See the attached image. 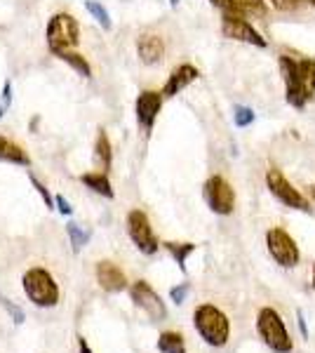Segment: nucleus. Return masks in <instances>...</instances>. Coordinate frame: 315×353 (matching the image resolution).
<instances>
[{"label": "nucleus", "instance_id": "8", "mask_svg": "<svg viewBox=\"0 0 315 353\" xmlns=\"http://www.w3.org/2000/svg\"><path fill=\"white\" fill-rule=\"evenodd\" d=\"M221 33L223 38L228 41H238V43H247V45H254V48H268V41L256 31L254 26L245 19L243 14H226L223 12L221 17Z\"/></svg>", "mask_w": 315, "mask_h": 353}, {"label": "nucleus", "instance_id": "23", "mask_svg": "<svg viewBox=\"0 0 315 353\" xmlns=\"http://www.w3.org/2000/svg\"><path fill=\"white\" fill-rule=\"evenodd\" d=\"M66 231H68V238H71V245H73V252H80V250L88 245L90 241V231H83L76 221H68L66 224Z\"/></svg>", "mask_w": 315, "mask_h": 353}, {"label": "nucleus", "instance_id": "11", "mask_svg": "<svg viewBox=\"0 0 315 353\" xmlns=\"http://www.w3.org/2000/svg\"><path fill=\"white\" fill-rule=\"evenodd\" d=\"M163 92H156V90H144L139 97H136V104H134V111H136V123L141 125V130L148 134L156 125V118L160 109H163Z\"/></svg>", "mask_w": 315, "mask_h": 353}, {"label": "nucleus", "instance_id": "25", "mask_svg": "<svg viewBox=\"0 0 315 353\" xmlns=\"http://www.w3.org/2000/svg\"><path fill=\"white\" fill-rule=\"evenodd\" d=\"M254 121H256V113L252 111L250 106H236V113H233V123H236V128H250Z\"/></svg>", "mask_w": 315, "mask_h": 353}, {"label": "nucleus", "instance_id": "20", "mask_svg": "<svg viewBox=\"0 0 315 353\" xmlns=\"http://www.w3.org/2000/svg\"><path fill=\"white\" fill-rule=\"evenodd\" d=\"M158 351L163 353H186L184 337L179 332H163L158 339Z\"/></svg>", "mask_w": 315, "mask_h": 353}, {"label": "nucleus", "instance_id": "27", "mask_svg": "<svg viewBox=\"0 0 315 353\" xmlns=\"http://www.w3.org/2000/svg\"><path fill=\"white\" fill-rule=\"evenodd\" d=\"M0 304H3V306H5V311H8L10 316H12V321L17 323V325H21V323H24V313H21V309H17L12 301L5 299L3 294H0Z\"/></svg>", "mask_w": 315, "mask_h": 353}, {"label": "nucleus", "instance_id": "28", "mask_svg": "<svg viewBox=\"0 0 315 353\" xmlns=\"http://www.w3.org/2000/svg\"><path fill=\"white\" fill-rule=\"evenodd\" d=\"M31 184H33V189H36V191L40 193V198H43V201H45V208H54V198L50 196V191L45 189V186L40 184V181H38L33 174H31Z\"/></svg>", "mask_w": 315, "mask_h": 353}, {"label": "nucleus", "instance_id": "26", "mask_svg": "<svg viewBox=\"0 0 315 353\" xmlns=\"http://www.w3.org/2000/svg\"><path fill=\"white\" fill-rule=\"evenodd\" d=\"M236 3L243 8L245 14H256V17H266V0H236Z\"/></svg>", "mask_w": 315, "mask_h": 353}, {"label": "nucleus", "instance_id": "19", "mask_svg": "<svg viewBox=\"0 0 315 353\" xmlns=\"http://www.w3.org/2000/svg\"><path fill=\"white\" fill-rule=\"evenodd\" d=\"M299 61V78L303 85V92L308 99L315 97V59H296Z\"/></svg>", "mask_w": 315, "mask_h": 353}, {"label": "nucleus", "instance_id": "35", "mask_svg": "<svg viewBox=\"0 0 315 353\" xmlns=\"http://www.w3.org/2000/svg\"><path fill=\"white\" fill-rule=\"evenodd\" d=\"M170 5H172V8H176V5H179V0H170Z\"/></svg>", "mask_w": 315, "mask_h": 353}, {"label": "nucleus", "instance_id": "12", "mask_svg": "<svg viewBox=\"0 0 315 353\" xmlns=\"http://www.w3.org/2000/svg\"><path fill=\"white\" fill-rule=\"evenodd\" d=\"M130 292H132V301H134L139 309H144L153 321H163V318L167 316V309H165L163 299L158 297V292L148 285L146 281H136Z\"/></svg>", "mask_w": 315, "mask_h": 353}, {"label": "nucleus", "instance_id": "2", "mask_svg": "<svg viewBox=\"0 0 315 353\" xmlns=\"http://www.w3.org/2000/svg\"><path fill=\"white\" fill-rule=\"evenodd\" d=\"M45 41H48L50 52L57 57L76 48L80 41V28H78L76 17L68 14V12H57L48 24Z\"/></svg>", "mask_w": 315, "mask_h": 353}, {"label": "nucleus", "instance_id": "6", "mask_svg": "<svg viewBox=\"0 0 315 353\" xmlns=\"http://www.w3.org/2000/svg\"><path fill=\"white\" fill-rule=\"evenodd\" d=\"M266 248H268V254H271V257L276 259V264H280L283 269H294L301 259L294 238L285 229H278V226L276 229H268Z\"/></svg>", "mask_w": 315, "mask_h": 353}, {"label": "nucleus", "instance_id": "34", "mask_svg": "<svg viewBox=\"0 0 315 353\" xmlns=\"http://www.w3.org/2000/svg\"><path fill=\"white\" fill-rule=\"evenodd\" d=\"M78 346H80V353H92V351H90V346H88V341H85L83 337H78Z\"/></svg>", "mask_w": 315, "mask_h": 353}, {"label": "nucleus", "instance_id": "1", "mask_svg": "<svg viewBox=\"0 0 315 353\" xmlns=\"http://www.w3.org/2000/svg\"><path fill=\"white\" fill-rule=\"evenodd\" d=\"M193 323H196L200 337L207 341L210 346H223L228 341L231 323H228L226 313L219 311L216 306H212V304L198 306L196 313H193Z\"/></svg>", "mask_w": 315, "mask_h": 353}, {"label": "nucleus", "instance_id": "38", "mask_svg": "<svg viewBox=\"0 0 315 353\" xmlns=\"http://www.w3.org/2000/svg\"><path fill=\"white\" fill-rule=\"evenodd\" d=\"M308 3H311V5H313V8H315V0H308Z\"/></svg>", "mask_w": 315, "mask_h": 353}, {"label": "nucleus", "instance_id": "29", "mask_svg": "<svg viewBox=\"0 0 315 353\" xmlns=\"http://www.w3.org/2000/svg\"><path fill=\"white\" fill-rule=\"evenodd\" d=\"M268 3L276 10H280V12H292V10H296L301 5V3H296V0H268Z\"/></svg>", "mask_w": 315, "mask_h": 353}, {"label": "nucleus", "instance_id": "3", "mask_svg": "<svg viewBox=\"0 0 315 353\" xmlns=\"http://www.w3.org/2000/svg\"><path fill=\"white\" fill-rule=\"evenodd\" d=\"M256 327H259L261 339L266 341V346L276 353H289L292 351V339L289 332L285 327L283 318L276 309L271 306H263L259 311V318H256Z\"/></svg>", "mask_w": 315, "mask_h": 353}, {"label": "nucleus", "instance_id": "30", "mask_svg": "<svg viewBox=\"0 0 315 353\" xmlns=\"http://www.w3.org/2000/svg\"><path fill=\"white\" fill-rule=\"evenodd\" d=\"M186 294H188V283H184V285H179V288H172L170 297H172V301H176V304H181V301L186 299Z\"/></svg>", "mask_w": 315, "mask_h": 353}, {"label": "nucleus", "instance_id": "37", "mask_svg": "<svg viewBox=\"0 0 315 353\" xmlns=\"http://www.w3.org/2000/svg\"><path fill=\"white\" fill-rule=\"evenodd\" d=\"M3 109H5V106H3V104H0V118H3Z\"/></svg>", "mask_w": 315, "mask_h": 353}, {"label": "nucleus", "instance_id": "4", "mask_svg": "<svg viewBox=\"0 0 315 353\" xmlns=\"http://www.w3.org/2000/svg\"><path fill=\"white\" fill-rule=\"evenodd\" d=\"M28 299L36 306H54L59 301V288H57L54 278L45 269H31L21 278Z\"/></svg>", "mask_w": 315, "mask_h": 353}, {"label": "nucleus", "instance_id": "32", "mask_svg": "<svg viewBox=\"0 0 315 353\" xmlns=\"http://www.w3.org/2000/svg\"><path fill=\"white\" fill-rule=\"evenodd\" d=\"M12 104V83L5 81L3 85V106H10Z\"/></svg>", "mask_w": 315, "mask_h": 353}, {"label": "nucleus", "instance_id": "17", "mask_svg": "<svg viewBox=\"0 0 315 353\" xmlns=\"http://www.w3.org/2000/svg\"><path fill=\"white\" fill-rule=\"evenodd\" d=\"M0 161L17 163V165H31V158L26 156V151L19 144H14L12 139L0 137Z\"/></svg>", "mask_w": 315, "mask_h": 353}, {"label": "nucleus", "instance_id": "22", "mask_svg": "<svg viewBox=\"0 0 315 353\" xmlns=\"http://www.w3.org/2000/svg\"><path fill=\"white\" fill-rule=\"evenodd\" d=\"M59 59L61 61H66L68 66H73V71H78L83 78H92V68H90V64L85 61V57H80L78 52H64V54H59Z\"/></svg>", "mask_w": 315, "mask_h": 353}, {"label": "nucleus", "instance_id": "13", "mask_svg": "<svg viewBox=\"0 0 315 353\" xmlns=\"http://www.w3.org/2000/svg\"><path fill=\"white\" fill-rule=\"evenodd\" d=\"M200 78V71L193 64H181V66H176L174 71L170 73V78H167V83L163 85V97L165 99H172V97H176V94H181L184 90L188 88L191 83H196Z\"/></svg>", "mask_w": 315, "mask_h": 353}, {"label": "nucleus", "instance_id": "7", "mask_svg": "<svg viewBox=\"0 0 315 353\" xmlns=\"http://www.w3.org/2000/svg\"><path fill=\"white\" fill-rule=\"evenodd\" d=\"M203 196H205V203L210 205V210L214 214H233V210H236V191H233V186L219 174L210 176V179L205 181Z\"/></svg>", "mask_w": 315, "mask_h": 353}, {"label": "nucleus", "instance_id": "18", "mask_svg": "<svg viewBox=\"0 0 315 353\" xmlns=\"http://www.w3.org/2000/svg\"><path fill=\"white\" fill-rule=\"evenodd\" d=\"M80 181H83L90 191L99 193V196H104V198H113V186H111V181H108L106 172H88L80 176Z\"/></svg>", "mask_w": 315, "mask_h": 353}, {"label": "nucleus", "instance_id": "14", "mask_svg": "<svg viewBox=\"0 0 315 353\" xmlns=\"http://www.w3.org/2000/svg\"><path fill=\"white\" fill-rule=\"evenodd\" d=\"M136 54H139V59L148 66L158 64L165 57L163 38L156 36V33H141V36L136 38Z\"/></svg>", "mask_w": 315, "mask_h": 353}, {"label": "nucleus", "instance_id": "31", "mask_svg": "<svg viewBox=\"0 0 315 353\" xmlns=\"http://www.w3.org/2000/svg\"><path fill=\"white\" fill-rule=\"evenodd\" d=\"M54 205H57V210H59L61 214H66V217L73 212V208H71V205H68V201H66L64 196H57V198H54Z\"/></svg>", "mask_w": 315, "mask_h": 353}, {"label": "nucleus", "instance_id": "39", "mask_svg": "<svg viewBox=\"0 0 315 353\" xmlns=\"http://www.w3.org/2000/svg\"><path fill=\"white\" fill-rule=\"evenodd\" d=\"M296 3H308V0H296Z\"/></svg>", "mask_w": 315, "mask_h": 353}, {"label": "nucleus", "instance_id": "10", "mask_svg": "<svg viewBox=\"0 0 315 353\" xmlns=\"http://www.w3.org/2000/svg\"><path fill=\"white\" fill-rule=\"evenodd\" d=\"M128 233L132 238V243L141 250L144 254H156L158 252V238L153 236V229H151V221L141 210H132L128 214Z\"/></svg>", "mask_w": 315, "mask_h": 353}, {"label": "nucleus", "instance_id": "9", "mask_svg": "<svg viewBox=\"0 0 315 353\" xmlns=\"http://www.w3.org/2000/svg\"><path fill=\"white\" fill-rule=\"evenodd\" d=\"M280 73H283L285 81V99H287V104L294 106V109H303L311 99L303 92V85L299 78V61L294 57L283 54L280 57Z\"/></svg>", "mask_w": 315, "mask_h": 353}, {"label": "nucleus", "instance_id": "33", "mask_svg": "<svg viewBox=\"0 0 315 353\" xmlns=\"http://www.w3.org/2000/svg\"><path fill=\"white\" fill-rule=\"evenodd\" d=\"M299 327H301L303 337H308V327H306V318H303V311H299Z\"/></svg>", "mask_w": 315, "mask_h": 353}, {"label": "nucleus", "instance_id": "5", "mask_svg": "<svg viewBox=\"0 0 315 353\" xmlns=\"http://www.w3.org/2000/svg\"><path fill=\"white\" fill-rule=\"evenodd\" d=\"M266 186L273 196L278 198L285 208H292V210H299V212H311V203L308 198L303 196L299 189H294V184L283 174V170L278 168H271L266 172Z\"/></svg>", "mask_w": 315, "mask_h": 353}, {"label": "nucleus", "instance_id": "16", "mask_svg": "<svg viewBox=\"0 0 315 353\" xmlns=\"http://www.w3.org/2000/svg\"><path fill=\"white\" fill-rule=\"evenodd\" d=\"M94 161L99 165V172H108L111 170V161H113V151H111V141L104 130H99L94 141Z\"/></svg>", "mask_w": 315, "mask_h": 353}, {"label": "nucleus", "instance_id": "24", "mask_svg": "<svg viewBox=\"0 0 315 353\" xmlns=\"http://www.w3.org/2000/svg\"><path fill=\"white\" fill-rule=\"evenodd\" d=\"M85 8H88V12L92 14L96 21H99L104 31H111V26H113L111 24V14H108V10L104 8V5L94 3V0H88V3H85Z\"/></svg>", "mask_w": 315, "mask_h": 353}, {"label": "nucleus", "instance_id": "36", "mask_svg": "<svg viewBox=\"0 0 315 353\" xmlns=\"http://www.w3.org/2000/svg\"><path fill=\"white\" fill-rule=\"evenodd\" d=\"M311 288H315V264H313V283H311Z\"/></svg>", "mask_w": 315, "mask_h": 353}, {"label": "nucleus", "instance_id": "21", "mask_svg": "<svg viewBox=\"0 0 315 353\" xmlns=\"http://www.w3.org/2000/svg\"><path fill=\"white\" fill-rule=\"evenodd\" d=\"M163 245H165V250H167L172 257L176 259L179 269L186 271V259H188V254L196 252V245H193V243H163Z\"/></svg>", "mask_w": 315, "mask_h": 353}, {"label": "nucleus", "instance_id": "15", "mask_svg": "<svg viewBox=\"0 0 315 353\" xmlns=\"http://www.w3.org/2000/svg\"><path fill=\"white\" fill-rule=\"evenodd\" d=\"M96 281L108 292H120V290L128 288V278L113 261H99L96 264Z\"/></svg>", "mask_w": 315, "mask_h": 353}]
</instances>
